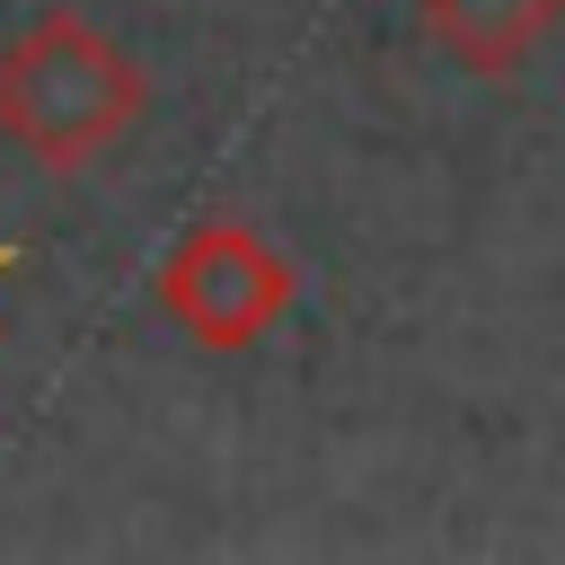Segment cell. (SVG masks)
<instances>
[{
    "label": "cell",
    "instance_id": "6da1fadb",
    "mask_svg": "<svg viewBox=\"0 0 565 565\" xmlns=\"http://www.w3.org/2000/svg\"><path fill=\"white\" fill-rule=\"evenodd\" d=\"M150 115V71L79 9H35L0 44V141L53 177L106 159Z\"/></svg>",
    "mask_w": 565,
    "mask_h": 565
},
{
    "label": "cell",
    "instance_id": "7a4b0ae2",
    "mask_svg": "<svg viewBox=\"0 0 565 565\" xmlns=\"http://www.w3.org/2000/svg\"><path fill=\"white\" fill-rule=\"evenodd\" d=\"M291 300H300V274H291V256H282L256 221L212 212V221H194V230L159 256V318H168L185 344H203V353H247V344H265V335L291 318Z\"/></svg>",
    "mask_w": 565,
    "mask_h": 565
},
{
    "label": "cell",
    "instance_id": "3957f363",
    "mask_svg": "<svg viewBox=\"0 0 565 565\" xmlns=\"http://www.w3.org/2000/svg\"><path fill=\"white\" fill-rule=\"evenodd\" d=\"M415 18L468 79H512L556 35L565 0H415Z\"/></svg>",
    "mask_w": 565,
    "mask_h": 565
},
{
    "label": "cell",
    "instance_id": "277c9868",
    "mask_svg": "<svg viewBox=\"0 0 565 565\" xmlns=\"http://www.w3.org/2000/svg\"><path fill=\"white\" fill-rule=\"evenodd\" d=\"M9 265H18V256H9V247H0V274H9Z\"/></svg>",
    "mask_w": 565,
    "mask_h": 565
}]
</instances>
